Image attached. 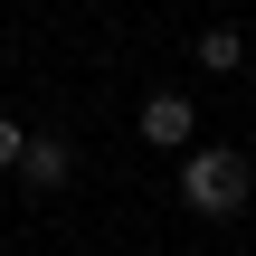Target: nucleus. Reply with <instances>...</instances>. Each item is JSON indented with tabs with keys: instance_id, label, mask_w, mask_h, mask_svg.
<instances>
[{
	"instance_id": "1",
	"label": "nucleus",
	"mask_w": 256,
	"mask_h": 256,
	"mask_svg": "<svg viewBox=\"0 0 256 256\" xmlns=\"http://www.w3.org/2000/svg\"><path fill=\"white\" fill-rule=\"evenodd\" d=\"M247 190H256L247 152H190V162H180V200H190L200 218H238Z\"/></svg>"
},
{
	"instance_id": "2",
	"label": "nucleus",
	"mask_w": 256,
	"mask_h": 256,
	"mask_svg": "<svg viewBox=\"0 0 256 256\" xmlns=\"http://www.w3.org/2000/svg\"><path fill=\"white\" fill-rule=\"evenodd\" d=\"M190 133H200V104L190 95H142V142L152 152H180Z\"/></svg>"
},
{
	"instance_id": "3",
	"label": "nucleus",
	"mask_w": 256,
	"mask_h": 256,
	"mask_svg": "<svg viewBox=\"0 0 256 256\" xmlns=\"http://www.w3.org/2000/svg\"><path fill=\"white\" fill-rule=\"evenodd\" d=\"M66 171H76V142H57V133H28V152H19V180H28V190H66Z\"/></svg>"
},
{
	"instance_id": "4",
	"label": "nucleus",
	"mask_w": 256,
	"mask_h": 256,
	"mask_svg": "<svg viewBox=\"0 0 256 256\" xmlns=\"http://www.w3.org/2000/svg\"><path fill=\"white\" fill-rule=\"evenodd\" d=\"M200 66H218V76L247 66V38H238V28H209V38H200Z\"/></svg>"
},
{
	"instance_id": "5",
	"label": "nucleus",
	"mask_w": 256,
	"mask_h": 256,
	"mask_svg": "<svg viewBox=\"0 0 256 256\" xmlns=\"http://www.w3.org/2000/svg\"><path fill=\"white\" fill-rule=\"evenodd\" d=\"M19 152H28V133H19V124L0 114V171H19Z\"/></svg>"
},
{
	"instance_id": "6",
	"label": "nucleus",
	"mask_w": 256,
	"mask_h": 256,
	"mask_svg": "<svg viewBox=\"0 0 256 256\" xmlns=\"http://www.w3.org/2000/svg\"><path fill=\"white\" fill-rule=\"evenodd\" d=\"M247 104H256V76H247Z\"/></svg>"
}]
</instances>
